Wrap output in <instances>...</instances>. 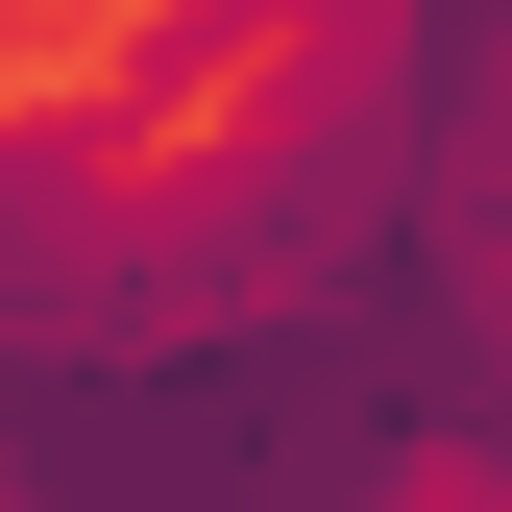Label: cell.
Segmentation results:
<instances>
[{
	"instance_id": "cell-1",
	"label": "cell",
	"mask_w": 512,
	"mask_h": 512,
	"mask_svg": "<svg viewBox=\"0 0 512 512\" xmlns=\"http://www.w3.org/2000/svg\"><path fill=\"white\" fill-rule=\"evenodd\" d=\"M366 391L415 439V512H512V220L488 196H439L366 269Z\"/></svg>"
},
{
	"instance_id": "cell-2",
	"label": "cell",
	"mask_w": 512,
	"mask_h": 512,
	"mask_svg": "<svg viewBox=\"0 0 512 512\" xmlns=\"http://www.w3.org/2000/svg\"><path fill=\"white\" fill-rule=\"evenodd\" d=\"M317 49V0H122V49L74 74V122L98 147H147V122H196V98H244V74H293Z\"/></svg>"
}]
</instances>
